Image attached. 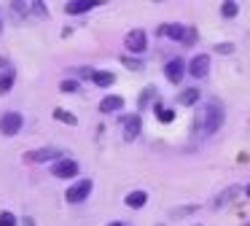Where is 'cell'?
I'll list each match as a JSON object with an SVG mask.
<instances>
[{
    "instance_id": "8fae6325",
    "label": "cell",
    "mask_w": 250,
    "mask_h": 226,
    "mask_svg": "<svg viewBox=\"0 0 250 226\" xmlns=\"http://www.w3.org/2000/svg\"><path fill=\"white\" fill-rule=\"evenodd\" d=\"M121 108H124V97H119V94H108L100 100V111L103 113H119Z\"/></svg>"
},
{
    "instance_id": "2e32d148",
    "label": "cell",
    "mask_w": 250,
    "mask_h": 226,
    "mask_svg": "<svg viewBox=\"0 0 250 226\" xmlns=\"http://www.w3.org/2000/svg\"><path fill=\"white\" fill-rule=\"evenodd\" d=\"M51 116H54V121H65V124H70V127H76V124H78V118L73 116L70 111H65V108H54Z\"/></svg>"
},
{
    "instance_id": "d6986e66",
    "label": "cell",
    "mask_w": 250,
    "mask_h": 226,
    "mask_svg": "<svg viewBox=\"0 0 250 226\" xmlns=\"http://www.w3.org/2000/svg\"><path fill=\"white\" fill-rule=\"evenodd\" d=\"M237 14H239V3H234V0L221 3V16H223V19H234Z\"/></svg>"
},
{
    "instance_id": "3957f363",
    "label": "cell",
    "mask_w": 250,
    "mask_h": 226,
    "mask_svg": "<svg viewBox=\"0 0 250 226\" xmlns=\"http://www.w3.org/2000/svg\"><path fill=\"white\" fill-rule=\"evenodd\" d=\"M24 118L19 111H3L0 113V132L6 135V137H14V135H19V129H22Z\"/></svg>"
},
{
    "instance_id": "cb8c5ba5",
    "label": "cell",
    "mask_w": 250,
    "mask_h": 226,
    "mask_svg": "<svg viewBox=\"0 0 250 226\" xmlns=\"http://www.w3.org/2000/svg\"><path fill=\"white\" fill-rule=\"evenodd\" d=\"M194 41H196V30H194V27H186V38H183V43L188 46V43H194Z\"/></svg>"
},
{
    "instance_id": "ffe728a7",
    "label": "cell",
    "mask_w": 250,
    "mask_h": 226,
    "mask_svg": "<svg viewBox=\"0 0 250 226\" xmlns=\"http://www.w3.org/2000/svg\"><path fill=\"white\" fill-rule=\"evenodd\" d=\"M78 89H81V84L73 81V78H67V81H62V84H60V91H65V94H76Z\"/></svg>"
},
{
    "instance_id": "ba28073f",
    "label": "cell",
    "mask_w": 250,
    "mask_h": 226,
    "mask_svg": "<svg viewBox=\"0 0 250 226\" xmlns=\"http://www.w3.org/2000/svg\"><path fill=\"white\" fill-rule=\"evenodd\" d=\"M207 70H210V57H207V54H196V57L186 65V73H191L194 78H205Z\"/></svg>"
},
{
    "instance_id": "4316f807",
    "label": "cell",
    "mask_w": 250,
    "mask_h": 226,
    "mask_svg": "<svg viewBox=\"0 0 250 226\" xmlns=\"http://www.w3.org/2000/svg\"><path fill=\"white\" fill-rule=\"evenodd\" d=\"M108 226H126V224H124V221H110Z\"/></svg>"
},
{
    "instance_id": "52a82bcc",
    "label": "cell",
    "mask_w": 250,
    "mask_h": 226,
    "mask_svg": "<svg viewBox=\"0 0 250 226\" xmlns=\"http://www.w3.org/2000/svg\"><path fill=\"white\" fill-rule=\"evenodd\" d=\"M164 75H167L169 84H180V81H183V75H186V62L180 57L169 59V62L164 65Z\"/></svg>"
},
{
    "instance_id": "ac0fdd59",
    "label": "cell",
    "mask_w": 250,
    "mask_h": 226,
    "mask_svg": "<svg viewBox=\"0 0 250 226\" xmlns=\"http://www.w3.org/2000/svg\"><path fill=\"white\" fill-rule=\"evenodd\" d=\"M199 97H202L199 89H186V91H180L178 102L180 105H194V102H199Z\"/></svg>"
},
{
    "instance_id": "7c38bea8",
    "label": "cell",
    "mask_w": 250,
    "mask_h": 226,
    "mask_svg": "<svg viewBox=\"0 0 250 226\" xmlns=\"http://www.w3.org/2000/svg\"><path fill=\"white\" fill-rule=\"evenodd\" d=\"M14 84H17V70H14V68L0 70V97L8 94V91L14 89Z\"/></svg>"
},
{
    "instance_id": "4fadbf2b",
    "label": "cell",
    "mask_w": 250,
    "mask_h": 226,
    "mask_svg": "<svg viewBox=\"0 0 250 226\" xmlns=\"http://www.w3.org/2000/svg\"><path fill=\"white\" fill-rule=\"evenodd\" d=\"M162 32H164L167 38H172V41H180V43H183V38H186V24H180V22H172V24H164Z\"/></svg>"
},
{
    "instance_id": "8992f818",
    "label": "cell",
    "mask_w": 250,
    "mask_h": 226,
    "mask_svg": "<svg viewBox=\"0 0 250 226\" xmlns=\"http://www.w3.org/2000/svg\"><path fill=\"white\" fill-rule=\"evenodd\" d=\"M51 175L54 178H78V161L65 159V156L51 161Z\"/></svg>"
},
{
    "instance_id": "7a4b0ae2",
    "label": "cell",
    "mask_w": 250,
    "mask_h": 226,
    "mask_svg": "<svg viewBox=\"0 0 250 226\" xmlns=\"http://www.w3.org/2000/svg\"><path fill=\"white\" fill-rule=\"evenodd\" d=\"M92 188H94L92 178H78V181H76V183H73V186L65 191V199H67L70 204H81L83 199H89Z\"/></svg>"
},
{
    "instance_id": "5bb4252c",
    "label": "cell",
    "mask_w": 250,
    "mask_h": 226,
    "mask_svg": "<svg viewBox=\"0 0 250 226\" xmlns=\"http://www.w3.org/2000/svg\"><path fill=\"white\" fill-rule=\"evenodd\" d=\"M124 202H126V207L140 210L143 204L148 202V191H129V194H126V199H124Z\"/></svg>"
},
{
    "instance_id": "83f0119b",
    "label": "cell",
    "mask_w": 250,
    "mask_h": 226,
    "mask_svg": "<svg viewBox=\"0 0 250 226\" xmlns=\"http://www.w3.org/2000/svg\"><path fill=\"white\" fill-rule=\"evenodd\" d=\"M24 226H35V224H33V218H24Z\"/></svg>"
},
{
    "instance_id": "f546056e",
    "label": "cell",
    "mask_w": 250,
    "mask_h": 226,
    "mask_svg": "<svg viewBox=\"0 0 250 226\" xmlns=\"http://www.w3.org/2000/svg\"><path fill=\"white\" fill-rule=\"evenodd\" d=\"M0 32H3V22H0Z\"/></svg>"
},
{
    "instance_id": "7402d4cb",
    "label": "cell",
    "mask_w": 250,
    "mask_h": 226,
    "mask_svg": "<svg viewBox=\"0 0 250 226\" xmlns=\"http://www.w3.org/2000/svg\"><path fill=\"white\" fill-rule=\"evenodd\" d=\"M19 221H17V215L14 213H8V210H3L0 213V226H17Z\"/></svg>"
},
{
    "instance_id": "5b68a950",
    "label": "cell",
    "mask_w": 250,
    "mask_h": 226,
    "mask_svg": "<svg viewBox=\"0 0 250 226\" xmlns=\"http://www.w3.org/2000/svg\"><path fill=\"white\" fill-rule=\"evenodd\" d=\"M54 159H62V151L35 148V151H27V154H24V161H27V164H43V161H54Z\"/></svg>"
},
{
    "instance_id": "484cf974",
    "label": "cell",
    "mask_w": 250,
    "mask_h": 226,
    "mask_svg": "<svg viewBox=\"0 0 250 226\" xmlns=\"http://www.w3.org/2000/svg\"><path fill=\"white\" fill-rule=\"evenodd\" d=\"M76 73H78V78H92V75H94V68H78Z\"/></svg>"
},
{
    "instance_id": "9a60e30c",
    "label": "cell",
    "mask_w": 250,
    "mask_h": 226,
    "mask_svg": "<svg viewBox=\"0 0 250 226\" xmlns=\"http://www.w3.org/2000/svg\"><path fill=\"white\" fill-rule=\"evenodd\" d=\"M237 194H239V186H229L223 194H218V197H215V202H212V207H223V204H226V202H231V199L237 197Z\"/></svg>"
},
{
    "instance_id": "277c9868",
    "label": "cell",
    "mask_w": 250,
    "mask_h": 226,
    "mask_svg": "<svg viewBox=\"0 0 250 226\" xmlns=\"http://www.w3.org/2000/svg\"><path fill=\"white\" fill-rule=\"evenodd\" d=\"M124 46H126V51H132V54H143V51L148 48V35H146V30H143V27H135L132 32H126Z\"/></svg>"
},
{
    "instance_id": "603a6c76",
    "label": "cell",
    "mask_w": 250,
    "mask_h": 226,
    "mask_svg": "<svg viewBox=\"0 0 250 226\" xmlns=\"http://www.w3.org/2000/svg\"><path fill=\"white\" fill-rule=\"evenodd\" d=\"M121 62H124L126 68H132V70H143V62H140V59H132V57H126V54L121 57Z\"/></svg>"
},
{
    "instance_id": "d4e9b609",
    "label": "cell",
    "mask_w": 250,
    "mask_h": 226,
    "mask_svg": "<svg viewBox=\"0 0 250 226\" xmlns=\"http://www.w3.org/2000/svg\"><path fill=\"white\" fill-rule=\"evenodd\" d=\"M215 51H218V54H231V51H234V43H218Z\"/></svg>"
},
{
    "instance_id": "4dcf8cb0",
    "label": "cell",
    "mask_w": 250,
    "mask_h": 226,
    "mask_svg": "<svg viewBox=\"0 0 250 226\" xmlns=\"http://www.w3.org/2000/svg\"><path fill=\"white\" fill-rule=\"evenodd\" d=\"M245 226H250V224H245Z\"/></svg>"
},
{
    "instance_id": "44dd1931",
    "label": "cell",
    "mask_w": 250,
    "mask_h": 226,
    "mask_svg": "<svg viewBox=\"0 0 250 226\" xmlns=\"http://www.w3.org/2000/svg\"><path fill=\"white\" fill-rule=\"evenodd\" d=\"M156 118L162 124H169V121H175V113L167 111V108H162V105H156Z\"/></svg>"
},
{
    "instance_id": "9c48e42d",
    "label": "cell",
    "mask_w": 250,
    "mask_h": 226,
    "mask_svg": "<svg viewBox=\"0 0 250 226\" xmlns=\"http://www.w3.org/2000/svg\"><path fill=\"white\" fill-rule=\"evenodd\" d=\"M97 5H103V0H70V3H65V11L70 16H78V14H86V11L97 8Z\"/></svg>"
},
{
    "instance_id": "e0dca14e",
    "label": "cell",
    "mask_w": 250,
    "mask_h": 226,
    "mask_svg": "<svg viewBox=\"0 0 250 226\" xmlns=\"http://www.w3.org/2000/svg\"><path fill=\"white\" fill-rule=\"evenodd\" d=\"M92 81L100 86V89H105V86H110V84L116 81V75H113V73H105V70H94Z\"/></svg>"
},
{
    "instance_id": "30bf717a",
    "label": "cell",
    "mask_w": 250,
    "mask_h": 226,
    "mask_svg": "<svg viewBox=\"0 0 250 226\" xmlns=\"http://www.w3.org/2000/svg\"><path fill=\"white\" fill-rule=\"evenodd\" d=\"M140 129H143V118L137 116V113H129V116L124 118V137L135 140L137 135H140Z\"/></svg>"
},
{
    "instance_id": "6da1fadb",
    "label": "cell",
    "mask_w": 250,
    "mask_h": 226,
    "mask_svg": "<svg viewBox=\"0 0 250 226\" xmlns=\"http://www.w3.org/2000/svg\"><path fill=\"white\" fill-rule=\"evenodd\" d=\"M221 127H223V105L218 100H207L202 108H196V113H194V132H196V137L215 135Z\"/></svg>"
},
{
    "instance_id": "f1b7e54d",
    "label": "cell",
    "mask_w": 250,
    "mask_h": 226,
    "mask_svg": "<svg viewBox=\"0 0 250 226\" xmlns=\"http://www.w3.org/2000/svg\"><path fill=\"white\" fill-rule=\"evenodd\" d=\"M245 194H248V199H250V183H248V186H245Z\"/></svg>"
}]
</instances>
